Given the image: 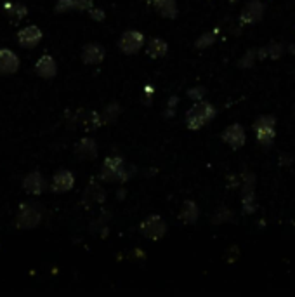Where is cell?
<instances>
[{"instance_id": "obj_1", "label": "cell", "mask_w": 295, "mask_h": 297, "mask_svg": "<svg viewBox=\"0 0 295 297\" xmlns=\"http://www.w3.org/2000/svg\"><path fill=\"white\" fill-rule=\"evenodd\" d=\"M217 115V109L208 101H196L191 108L186 112V125L191 131H200L201 127L212 122Z\"/></svg>"}, {"instance_id": "obj_2", "label": "cell", "mask_w": 295, "mask_h": 297, "mask_svg": "<svg viewBox=\"0 0 295 297\" xmlns=\"http://www.w3.org/2000/svg\"><path fill=\"white\" fill-rule=\"evenodd\" d=\"M254 134H256L259 144L262 148H271L276 139V117L274 115H261L252 125Z\"/></svg>"}, {"instance_id": "obj_3", "label": "cell", "mask_w": 295, "mask_h": 297, "mask_svg": "<svg viewBox=\"0 0 295 297\" xmlns=\"http://www.w3.org/2000/svg\"><path fill=\"white\" fill-rule=\"evenodd\" d=\"M132 174L129 172V167L125 165L122 157H108L103 164L101 179L108 182H125Z\"/></svg>"}, {"instance_id": "obj_4", "label": "cell", "mask_w": 295, "mask_h": 297, "mask_svg": "<svg viewBox=\"0 0 295 297\" xmlns=\"http://www.w3.org/2000/svg\"><path fill=\"white\" fill-rule=\"evenodd\" d=\"M241 207L245 214H254L257 210L256 200V174L250 170L241 174Z\"/></svg>"}, {"instance_id": "obj_5", "label": "cell", "mask_w": 295, "mask_h": 297, "mask_svg": "<svg viewBox=\"0 0 295 297\" xmlns=\"http://www.w3.org/2000/svg\"><path fill=\"white\" fill-rule=\"evenodd\" d=\"M139 231L146 238L160 240L165 237V233H167V225H165V221L160 215H149V217H146L141 222Z\"/></svg>"}, {"instance_id": "obj_6", "label": "cell", "mask_w": 295, "mask_h": 297, "mask_svg": "<svg viewBox=\"0 0 295 297\" xmlns=\"http://www.w3.org/2000/svg\"><path fill=\"white\" fill-rule=\"evenodd\" d=\"M266 14V6L262 0H248L240 12V24H257Z\"/></svg>"}, {"instance_id": "obj_7", "label": "cell", "mask_w": 295, "mask_h": 297, "mask_svg": "<svg viewBox=\"0 0 295 297\" xmlns=\"http://www.w3.org/2000/svg\"><path fill=\"white\" fill-rule=\"evenodd\" d=\"M42 221V214L33 205H21L18 215H16V226L19 230H33Z\"/></svg>"}, {"instance_id": "obj_8", "label": "cell", "mask_w": 295, "mask_h": 297, "mask_svg": "<svg viewBox=\"0 0 295 297\" xmlns=\"http://www.w3.org/2000/svg\"><path fill=\"white\" fill-rule=\"evenodd\" d=\"M222 141L229 146L231 150H240L243 148L246 143V132L241 124H231L224 129L222 132Z\"/></svg>"}, {"instance_id": "obj_9", "label": "cell", "mask_w": 295, "mask_h": 297, "mask_svg": "<svg viewBox=\"0 0 295 297\" xmlns=\"http://www.w3.org/2000/svg\"><path fill=\"white\" fill-rule=\"evenodd\" d=\"M144 44V35L137 30H129L120 36L118 47L123 54H136L137 51H141Z\"/></svg>"}, {"instance_id": "obj_10", "label": "cell", "mask_w": 295, "mask_h": 297, "mask_svg": "<svg viewBox=\"0 0 295 297\" xmlns=\"http://www.w3.org/2000/svg\"><path fill=\"white\" fill-rule=\"evenodd\" d=\"M40 40H42V30H40L38 26H35V24L25 26L18 33V44L25 49H31L35 46H38Z\"/></svg>"}, {"instance_id": "obj_11", "label": "cell", "mask_w": 295, "mask_h": 297, "mask_svg": "<svg viewBox=\"0 0 295 297\" xmlns=\"http://www.w3.org/2000/svg\"><path fill=\"white\" fill-rule=\"evenodd\" d=\"M286 52V46L281 42H269L262 47H256V54L257 61H264V59H280L283 54Z\"/></svg>"}, {"instance_id": "obj_12", "label": "cell", "mask_w": 295, "mask_h": 297, "mask_svg": "<svg viewBox=\"0 0 295 297\" xmlns=\"http://www.w3.org/2000/svg\"><path fill=\"white\" fill-rule=\"evenodd\" d=\"M19 68V58L11 49H0V75H11Z\"/></svg>"}, {"instance_id": "obj_13", "label": "cell", "mask_w": 295, "mask_h": 297, "mask_svg": "<svg viewBox=\"0 0 295 297\" xmlns=\"http://www.w3.org/2000/svg\"><path fill=\"white\" fill-rule=\"evenodd\" d=\"M75 184V176L70 172V170H61L58 172L54 177H52V184L51 190L56 191V193H64V191H70Z\"/></svg>"}, {"instance_id": "obj_14", "label": "cell", "mask_w": 295, "mask_h": 297, "mask_svg": "<svg viewBox=\"0 0 295 297\" xmlns=\"http://www.w3.org/2000/svg\"><path fill=\"white\" fill-rule=\"evenodd\" d=\"M106 56V51L101 44H87L82 51V59L86 64H99Z\"/></svg>"}, {"instance_id": "obj_15", "label": "cell", "mask_w": 295, "mask_h": 297, "mask_svg": "<svg viewBox=\"0 0 295 297\" xmlns=\"http://www.w3.org/2000/svg\"><path fill=\"white\" fill-rule=\"evenodd\" d=\"M35 71H37V75L42 77V79H52V77L58 73V66H56L54 58L49 54H44L42 58L37 61V64H35Z\"/></svg>"}, {"instance_id": "obj_16", "label": "cell", "mask_w": 295, "mask_h": 297, "mask_svg": "<svg viewBox=\"0 0 295 297\" xmlns=\"http://www.w3.org/2000/svg\"><path fill=\"white\" fill-rule=\"evenodd\" d=\"M23 190L26 191V193H31V195H40L44 190H46V181H44L42 174L40 172H30L28 176L23 179Z\"/></svg>"}, {"instance_id": "obj_17", "label": "cell", "mask_w": 295, "mask_h": 297, "mask_svg": "<svg viewBox=\"0 0 295 297\" xmlns=\"http://www.w3.org/2000/svg\"><path fill=\"white\" fill-rule=\"evenodd\" d=\"M75 122L82 125L86 131H94V129H98L101 125V115L99 113H96V112H86V109H80V112L76 113V117H75Z\"/></svg>"}, {"instance_id": "obj_18", "label": "cell", "mask_w": 295, "mask_h": 297, "mask_svg": "<svg viewBox=\"0 0 295 297\" xmlns=\"http://www.w3.org/2000/svg\"><path fill=\"white\" fill-rule=\"evenodd\" d=\"M89 7H92V0H59L56 4V12L87 11Z\"/></svg>"}, {"instance_id": "obj_19", "label": "cell", "mask_w": 295, "mask_h": 297, "mask_svg": "<svg viewBox=\"0 0 295 297\" xmlns=\"http://www.w3.org/2000/svg\"><path fill=\"white\" fill-rule=\"evenodd\" d=\"M149 6L155 7L163 18L174 19L177 16V2L176 0H151Z\"/></svg>"}, {"instance_id": "obj_20", "label": "cell", "mask_w": 295, "mask_h": 297, "mask_svg": "<svg viewBox=\"0 0 295 297\" xmlns=\"http://www.w3.org/2000/svg\"><path fill=\"white\" fill-rule=\"evenodd\" d=\"M198 214H200V210H198V205L193 200H186L183 203V207H181V221H184L186 225H193V222H196L198 219Z\"/></svg>"}, {"instance_id": "obj_21", "label": "cell", "mask_w": 295, "mask_h": 297, "mask_svg": "<svg viewBox=\"0 0 295 297\" xmlns=\"http://www.w3.org/2000/svg\"><path fill=\"white\" fill-rule=\"evenodd\" d=\"M167 51H168L167 42H165V40H161V39H151L148 42V46H146L148 56H149V58H153V59L163 58V56L167 54Z\"/></svg>"}, {"instance_id": "obj_22", "label": "cell", "mask_w": 295, "mask_h": 297, "mask_svg": "<svg viewBox=\"0 0 295 297\" xmlns=\"http://www.w3.org/2000/svg\"><path fill=\"white\" fill-rule=\"evenodd\" d=\"M76 155L82 158H87V160H92V158L98 157V146H96L94 139H82L78 144H76Z\"/></svg>"}, {"instance_id": "obj_23", "label": "cell", "mask_w": 295, "mask_h": 297, "mask_svg": "<svg viewBox=\"0 0 295 297\" xmlns=\"http://www.w3.org/2000/svg\"><path fill=\"white\" fill-rule=\"evenodd\" d=\"M104 198H106L104 190L96 184H91L86 191H83V200H87L89 203H101V202H104Z\"/></svg>"}, {"instance_id": "obj_24", "label": "cell", "mask_w": 295, "mask_h": 297, "mask_svg": "<svg viewBox=\"0 0 295 297\" xmlns=\"http://www.w3.org/2000/svg\"><path fill=\"white\" fill-rule=\"evenodd\" d=\"M6 12L11 21H21L28 14V9L23 4H6Z\"/></svg>"}, {"instance_id": "obj_25", "label": "cell", "mask_w": 295, "mask_h": 297, "mask_svg": "<svg viewBox=\"0 0 295 297\" xmlns=\"http://www.w3.org/2000/svg\"><path fill=\"white\" fill-rule=\"evenodd\" d=\"M120 112H122V108H120L118 103L108 104V106L104 108V112L101 113V124H111V122H115L118 119Z\"/></svg>"}, {"instance_id": "obj_26", "label": "cell", "mask_w": 295, "mask_h": 297, "mask_svg": "<svg viewBox=\"0 0 295 297\" xmlns=\"http://www.w3.org/2000/svg\"><path fill=\"white\" fill-rule=\"evenodd\" d=\"M217 33H219V28H214L212 31H207V33L200 35L196 39V42H195V47L196 49H207V47H210L214 42H216Z\"/></svg>"}, {"instance_id": "obj_27", "label": "cell", "mask_w": 295, "mask_h": 297, "mask_svg": "<svg viewBox=\"0 0 295 297\" xmlns=\"http://www.w3.org/2000/svg\"><path fill=\"white\" fill-rule=\"evenodd\" d=\"M228 221H233V210L228 209V207H219V209L214 212L212 222L222 225V222H228Z\"/></svg>"}, {"instance_id": "obj_28", "label": "cell", "mask_w": 295, "mask_h": 297, "mask_svg": "<svg viewBox=\"0 0 295 297\" xmlns=\"http://www.w3.org/2000/svg\"><path fill=\"white\" fill-rule=\"evenodd\" d=\"M256 63H257V54H256V47H254V49H248V51L241 56L240 61H238V66L240 68H252Z\"/></svg>"}, {"instance_id": "obj_29", "label": "cell", "mask_w": 295, "mask_h": 297, "mask_svg": "<svg viewBox=\"0 0 295 297\" xmlns=\"http://www.w3.org/2000/svg\"><path fill=\"white\" fill-rule=\"evenodd\" d=\"M89 16H91L94 21H104V18H106V14H104V11L103 9H99V7H89Z\"/></svg>"}, {"instance_id": "obj_30", "label": "cell", "mask_w": 295, "mask_h": 297, "mask_svg": "<svg viewBox=\"0 0 295 297\" xmlns=\"http://www.w3.org/2000/svg\"><path fill=\"white\" fill-rule=\"evenodd\" d=\"M188 96L191 97L193 101H201L203 99V96H205V89L203 87H193V89H189L188 91Z\"/></svg>"}, {"instance_id": "obj_31", "label": "cell", "mask_w": 295, "mask_h": 297, "mask_svg": "<svg viewBox=\"0 0 295 297\" xmlns=\"http://www.w3.org/2000/svg\"><path fill=\"white\" fill-rule=\"evenodd\" d=\"M286 51H290V52H292V54H295V46H293V44H292V46L286 47Z\"/></svg>"}, {"instance_id": "obj_32", "label": "cell", "mask_w": 295, "mask_h": 297, "mask_svg": "<svg viewBox=\"0 0 295 297\" xmlns=\"http://www.w3.org/2000/svg\"><path fill=\"white\" fill-rule=\"evenodd\" d=\"M146 2H148V4H151V0H146Z\"/></svg>"}]
</instances>
